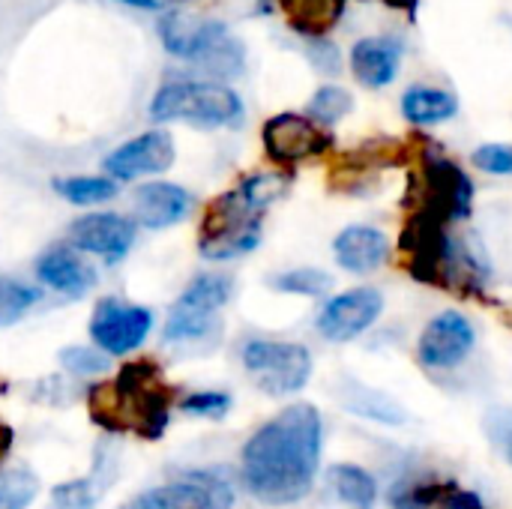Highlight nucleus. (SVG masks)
<instances>
[{"mask_svg":"<svg viewBox=\"0 0 512 509\" xmlns=\"http://www.w3.org/2000/svg\"><path fill=\"white\" fill-rule=\"evenodd\" d=\"M402 249L408 252V267L414 279L426 285L477 294L489 279L486 261L465 240L453 237L450 225H441L435 219L414 213L402 234Z\"/></svg>","mask_w":512,"mask_h":509,"instance_id":"nucleus-3","label":"nucleus"},{"mask_svg":"<svg viewBox=\"0 0 512 509\" xmlns=\"http://www.w3.org/2000/svg\"><path fill=\"white\" fill-rule=\"evenodd\" d=\"M261 243V213L240 195V189L219 195L201 222L198 252L207 261H231Z\"/></svg>","mask_w":512,"mask_h":509,"instance_id":"nucleus-6","label":"nucleus"},{"mask_svg":"<svg viewBox=\"0 0 512 509\" xmlns=\"http://www.w3.org/2000/svg\"><path fill=\"white\" fill-rule=\"evenodd\" d=\"M60 363L72 375H99V372L108 369V357L105 354H96L93 348H81V345L63 348L60 351Z\"/></svg>","mask_w":512,"mask_h":509,"instance_id":"nucleus-35","label":"nucleus"},{"mask_svg":"<svg viewBox=\"0 0 512 509\" xmlns=\"http://www.w3.org/2000/svg\"><path fill=\"white\" fill-rule=\"evenodd\" d=\"M87 405L99 429L156 441L171 423V384L153 360H135L111 384L90 387Z\"/></svg>","mask_w":512,"mask_h":509,"instance_id":"nucleus-2","label":"nucleus"},{"mask_svg":"<svg viewBox=\"0 0 512 509\" xmlns=\"http://www.w3.org/2000/svg\"><path fill=\"white\" fill-rule=\"evenodd\" d=\"M243 366L267 396L300 393L312 378V354L297 342L252 339L243 345Z\"/></svg>","mask_w":512,"mask_h":509,"instance_id":"nucleus-8","label":"nucleus"},{"mask_svg":"<svg viewBox=\"0 0 512 509\" xmlns=\"http://www.w3.org/2000/svg\"><path fill=\"white\" fill-rule=\"evenodd\" d=\"M474 345H477L474 324L459 312H441L426 324L417 342V357L432 372H450L471 357Z\"/></svg>","mask_w":512,"mask_h":509,"instance_id":"nucleus-12","label":"nucleus"},{"mask_svg":"<svg viewBox=\"0 0 512 509\" xmlns=\"http://www.w3.org/2000/svg\"><path fill=\"white\" fill-rule=\"evenodd\" d=\"M36 291L33 288H24L18 282H9V279H0V327L6 324H15L33 303H36Z\"/></svg>","mask_w":512,"mask_h":509,"instance_id":"nucleus-31","label":"nucleus"},{"mask_svg":"<svg viewBox=\"0 0 512 509\" xmlns=\"http://www.w3.org/2000/svg\"><path fill=\"white\" fill-rule=\"evenodd\" d=\"M156 123H192L201 129L237 126L243 120V99L219 81H165L150 102Z\"/></svg>","mask_w":512,"mask_h":509,"instance_id":"nucleus-5","label":"nucleus"},{"mask_svg":"<svg viewBox=\"0 0 512 509\" xmlns=\"http://www.w3.org/2000/svg\"><path fill=\"white\" fill-rule=\"evenodd\" d=\"M399 63H402V42L390 36H366L351 45V72L369 90H381L393 84L399 75Z\"/></svg>","mask_w":512,"mask_h":509,"instance_id":"nucleus-17","label":"nucleus"},{"mask_svg":"<svg viewBox=\"0 0 512 509\" xmlns=\"http://www.w3.org/2000/svg\"><path fill=\"white\" fill-rule=\"evenodd\" d=\"M348 408L360 417H369V420H378V423H387V426H396L405 420L402 408L396 402H390L387 396L381 393H372L366 387H357L354 390V399H348Z\"/></svg>","mask_w":512,"mask_h":509,"instance_id":"nucleus-30","label":"nucleus"},{"mask_svg":"<svg viewBox=\"0 0 512 509\" xmlns=\"http://www.w3.org/2000/svg\"><path fill=\"white\" fill-rule=\"evenodd\" d=\"M474 210V183L471 177L444 153L429 150L420 162V204L417 216L453 225L468 219Z\"/></svg>","mask_w":512,"mask_h":509,"instance_id":"nucleus-7","label":"nucleus"},{"mask_svg":"<svg viewBox=\"0 0 512 509\" xmlns=\"http://www.w3.org/2000/svg\"><path fill=\"white\" fill-rule=\"evenodd\" d=\"M438 509H486V504H483V498L477 492H468V489L453 486L450 495L438 504Z\"/></svg>","mask_w":512,"mask_h":509,"instance_id":"nucleus-38","label":"nucleus"},{"mask_svg":"<svg viewBox=\"0 0 512 509\" xmlns=\"http://www.w3.org/2000/svg\"><path fill=\"white\" fill-rule=\"evenodd\" d=\"M489 438L501 447V453H504V459L512 465V411H495V417H492V426H489Z\"/></svg>","mask_w":512,"mask_h":509,"instance_id":"nucleus-37","label":"nucleus"},{"mask_svg":"<svg viewBox=\"0 0 512 509\" xmlns=\"http://www.w3.org/2000/svg\"><path fill=\"white\" fill-rule=\"evenodd\" d=\"M138 225L117 213H87L69 225V243L78 252L105 258L108 264L120 261L135 243Z\"/></svg>","mask_w":512,"mask_h":509,"instance_id":"nucleus-14","label":"nucleus"},{"mask_svg":"<svg viewBox=\"0 0 512 509\" xmlns=\"http://www.w3.org/2000/svg\"><path fill=\"white\" fill-rule=\"evenodd\" d=\"M99 489L93 480H69L51 489V509H93Z\"/></svg>","mask_w":512,"mask_h":509,"instance_id":"nucleus-32","label":"nucleus"},{"mask_svg":"<svg viewBox=\"0 0 512 509\" xmlns=\"http://www.w3.org/2000/svg\"><path fill=\"white\" fill-rule=\"evenodd\" d=\"M354 108V96L339 87V84H324L312 93L309 105H306V117L315 120L318 126H336L342 117H348Z\"/></svg>","mask_w":512,"mask_h":509,"instance_id":"nucleus-26","label":"nucleus"},{"mask_svg":"<svg viewBox=\"0 0 512 509\" xmlns=\"http://www.w3.org/2000/svg\"><path fill=\"white\" fill-rule=\"evenodd\" d=\"M288 186H291V177H288V174H282V171H267V174H252V177H246L237 189H240V195H243L258 213H264L273 201H279V198L288 192Z\"/></svg>","mask_w":512,"mask_h":509,"instance_id":"nucleus-27","label":"nucleus"},{"mask_svg":"<svg viewBox=\"0 0 512 509\" xmlns=\"http://www.w3.org/2000/svg\"><path fill=\"white\" fill-rule=\"evenodd\" d=\"M471 162L495 177H510L512 174V144H483L474 150Z\"/></svg>","mask_w":512,"mask_h":509,"instance_id":"nucleus-34","label":"nucleus"},{"mask_svg":"<svg viewBox=\"0 0 512 509\" xmlns=\"http://www.w3.org/2000/svg\"><path fill=\"white\" fill-rule=\"evenodd\" d=\"M327 486H330V492L336 495V501L345 509H375L378 483L360 465H348V462L333 465L327 471Z\"/></svg>","mask_w":512,"mask_h":509,"instance_id":"nucleus-23","label":"nucleus"},{"mask_svg":"<svg viewBox=\"0 0 512 509\" xmlns=\"http://www.w3.org/2000/svg\"><path fill=\"white\" fill-rule=\"evenodd\" d=\"M456 483L432 474H405L387 489V504L393 509H435Z\"/></svg>","mask_w":512,"mask_h":509,"instance_id":"nucleus-22","label":"nucleus"},{"mask_svg":"<svg viewBox=\"0 0 512 509\" xmlns=\"http://www.w3.org/2000/svg\"><path fill=\"white\" fill-rule=\"evenodd\" d=\"M336 264L348 273L369 276L381 270L390 258V237L372 225H351L333 240Z\"/></svg>","mask_w":512,"mask_h":509,"instance_id":"nucleus-16","label":"nucleus"},{"mask_svg":"<svg viewBox=\"0 0 512 509\" xmlns=\"http://www.w3.org/2000/svg\"><path fill=\"white\" fill-rule=\"evenodd\" d=\"M306 54H309V60L315 63L318 72L336 75V72L342 69V54H339V48H336L330 39H309Z\"/></svg>","mask_w":512,"mask_h":509,"instance_id":"nucleus-36","label":"nucleus"},{"mask_svg":"<svg viewBox=\"0 0 512 509\" xmlns=\"http://www.w3.org/2000/svg\"><path fill=\"white\" fill-rule=\"evenodd\" d=\"M348 0H279L285 21L303 39H327V33L342 21Z\"/></svg>","mask_w":512,"mask_h":509,"instance_id":"nucleus-20","label":"nucleus"},{"mask_svg":"<svg viewBox=\"0 0 512 509\" xmlns=\"http://www.w3.org/2000/svg\"><path fill=\"white\" fill-rule=\"evenodd\" d=\"M231 276L225 273H201L189 282V288L180 294V300L174 306L180 309H189V312H198V315H216L228 297H231Z\"/></svg>","mask_w":512,"mask_h":509,"instance_id":"nucleus-24","label":"nucleus"},{"mask_svg":"<svg viewBox=\"0 0 512 509\" xmlns=\"http://www.w3.org/2000/svg\"><path fill=\"white\" fill-rule=\"evenodd\" d=\"M36 276L42 285L66 294V297H81L96 285V270L78 255V249L69 246H54L36 261Z\"/></svg>","mask_w":512,"mask_h":509,"instance_id":"nucleus-19","label":"nucleus"},{"mask_svg":"<svg viewBox=\"0 0 512 509\" xmlns=\"http://www.w3.org/2000/svg\"><path fill=\"white\" fill-rule=\"evenodd\" d=\"M183 411L192 417H204V420H222L231 411V396L222 390H201L183 402Z\"/></svg>","mask_w":512,"mask_h":509,"instance_id":"nucleus-33","label":"nucleus"},{"mask_svg":"<svg viewBox=\"0 0 512 509\" xmlns=\"http://www.w3.org/2000/svg\"><path fill=\"white\" fill-rule=\"evenodd\" d=\"M384 312V297L375 288H351L324 303L315 327L330 342H351L366 333Z\"/></svg>","mask_w":512,"mask_h":509,"instance_id":"nucleus-13","label":"nucleus"},{"mask_svg":"<svg viewBox=\"0 0 512 509\" xmlns=\"http://www.w3.org/2000/svg\"><path fill=\"white\" fill-rule=\"evenodd\" d=\"M12 441H15L12 429H9L6 423H0V465L6 462V456H9V450H12Z\"/></svg>","mask_w":512,"mask_h":509,"instance_id":"nucleus-40","label":"nucleus"},{"mask_svg":"<svg viewBox=\"0 0 512 509\" xmlns=\"http://www.w3.org/2000/svg\"><path fill=\"white\" fill-rule=\"evenodd\" d=\"M261 141L276 165H300L306 159L324 156L333 147V135L297 111H282L270 117L261 129Z\"/></svg>","mask_w":512,"mask_h":509,"instance_id":"nucleus-9","label":"nucleus"},{"mask_svg":"<svg viewBox=\"0 0 512 509\" xmlns=\"http://www.w3.org/2000/svg\"><path fill=\"white\" fill-rule=\"evenodd\" d=\"M459 114V99L450 90L414 84L402 93V117L414 126H438Z\"/></svg>","mask_w":512,"mask_h":509,"instance_id":"nucleus-21","label":"nucleus"},{"mask_svg":"<svg viewBox=\"0 0 512 509\" xmlns=\"http://www.w3.org/2000/svg\"><path fill=\"white\" fill-rule=\"evenodd\" d=\"M126 6H135V9H162L165 0H120Z\"/></svg>","mask_w":512,"mask_h":509,"instance_id":"nucleus-41","label":"nucleus"},{"mask_svg":"<svg viewBox=\"0 0 512 509\" xmlns=\"http://www.w3.org/2000/svg\"><path fill=\"white\" fill-rule=\"evenodd\" d=\"M324 423L315 405H288L243 447V483L270 507L303 501L318 477Z\"/></svg>","mask_w":512,"mask_h":509,"instance_id":"nucleus-1","label":"nucleus"},{"mask_svg":"<svg viewBox=\"0 0 512 509\" xmlns=\"http://www.w3.org/2000/svg\"><path fill=\"white\" fill-rule=\"evenodd\" d=\"M150 330L153 312L120 300H102L90 318V339L105 357H126L138 351Z\"/></svg>","mask_w":512,"mask_h":509,"instance_id":"nucleus-10","label":"nucleus"},{"mask_svg":"<svg viewBox=\"0 0 512 509\" xmlns=\"http://www.w3.org/2000/svg\"><path fill=\"white\" fill-rule=\"evenodd\" d=\"M174 165V141L168 132L153 129L126 144H120L105 159V171L111 180H138L150 174H162Z\"/></svg>","mask_w":512,"mask_h":509,"instance_id":"nucleus-15","label":"nucleus"},{"mask_svg":"<svg viewBox=\"0 0 512 509\" xmlns=\"http://www.w3.org/2000/svg\"><path fill=\"white\" fill-rule=\"evenodd\" d=\"M333 285V276L318 270V267H294L285 270L273 279V288L282 294H297V297H321Z\"/></svg>","mask_w":512,"mask_h":509,"instance_id":"nucleus-28","label":"nucleus"},{"mask_svg":"<svg viewBox=\"0 0 512 509\" xmlns=\"http://www.w3.org/2000/svg\"><path fill=\"white\" fill-rule=\"evenodd\" d=\"M54 192L78 207L102 204L117 195V183L111 177H60L54 180Z\"/></svg>","mask_w":512,"mask_h":509,"instance_id":"nucleus-25","label":"nucleus"},{"mask_svg":"<svg viewBox=\"0 0 512 509\" xmlns=\"http://www.w3.org/2000/svg\"><path fill=\"white\" fill-rule=\"evenodd\" d=\"M162 45L213 78H234L243 72L246 48L222 21H198L183 12H165L159 21Z\"/></svg>","mask_w":512,"mask_h":509,"instance_id":"nucleus-4","label":"nucleus"},{"mask_svg":"<svg viewBox=\"0 0 512 509\" xmlns=\"http://www.w3.org/2000/svg\"><path fill=\"white\" fill-rule=\"evenodd\" d=\"M234 507V489L228 480L195 471L177 483L141 492L123 509H231Z\"/></svg>","mask_w":512,"mask_h":509,"instance_id":"nucleus-11","label":"nucleus"},{"mask_svg":"<svg viewBox=\"0 0 512 509\" xmlns=\"http://www.w3.org/2000/svg\"><path fill=\"white\" fill-rule=\"evenodd\" d=\"M192 204H195V198L177 183H144L132 201L138 225L153 228V231L183 222L189 216Z\"/></svg>","mask_w":512,"mask_h":509,"instance_id":"nucleus-18","label":"nucleus"},{"mask_svg":"<svg viewBox=\"0 0 512 509\" xmlns=\"http://www.w3.org/2000/svg\"><path fill=\"white\" fill-rule=\"evenodd\" d=\"M381 3H387L390 9L405 12L408 18H417V12H420V0H381Z\"/></svg>","mask_w":512,"mask_h":509,"instance_id":"nucleus-39","label":"nucleus"},{"mask_svg":"<svg viewBox=\"0 0 512 509\" xmlns=\"http://www.w3.org/2000/svg\"><path fill=\"white\" fill-rule=\"evenodd\" d=\"M39 495V480L27 468L0 471V509H27Z\"/></svg>","mask_w":512,"mask_h":509,"instance_id":"nucleus-29","label":"nucleus"}]
</instances>
